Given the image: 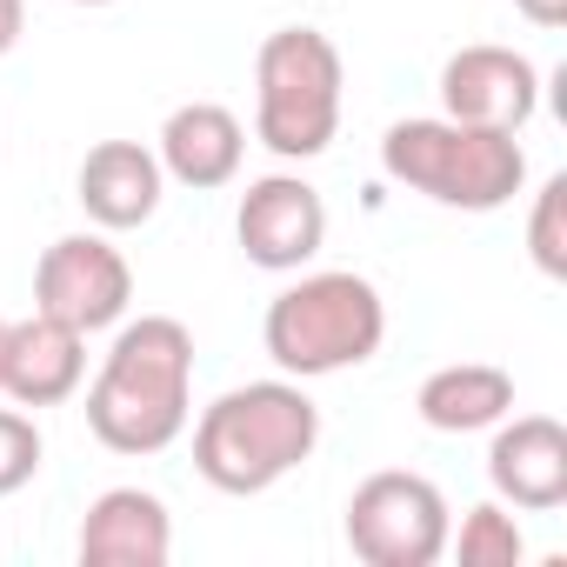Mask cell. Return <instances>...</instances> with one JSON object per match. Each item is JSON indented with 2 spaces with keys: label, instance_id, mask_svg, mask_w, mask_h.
Returning a JSON list of instances; mask_svg holds the SVG:
<instances>
[{
  "label": "cell",
  "instance_id": "7",
  "mask_svg": "<svg viewBox=\"0 0 567 567\" xmlns=\"http://www.w3.org/2000/svg\"><path fill=\"white\" fill-rule=\"evenodd\" d=\"M127 301H134V267L107 234H61L34 267V308L81 334L121 328Z\"/></svg>",
  "mask_w": 567,
  "mask_h": 567
},
{
  "label": "cell",
  "instance_id": "1",
  "mask_svg": "<svg viewBox=\"0 0 567 567\" xmlns=\"http://www.w3.org/2000/svg\"><path fill=\"white\" fill-rule=\"evenodd\" d=\"M194 414V334L174 315H141L114 334L94 388L87 427L107 454H161Z\"/></svg>",
  "mask_w": 567,
  "mask_h": 567
},
{
  "label": "cell",
  "instance_id": "19",
  "mask_svg": "<svg viewBox=\"0 0 567 567\" xmlns=\"http://www.w3.org/2000/svg\"><path fill=\"white\" fill-rule=\"evenodd\" d=\"M21 28H28V8H21V0H0V54H14Z\"/></svg>",
  "mask_w": 567,
  "mask_h": 567
},
{
  "label": "cell",
  "instance_id": "4",
  "mask_svg": "<svg viewBox=\"0 0 567 567\" xmlns=\"http://www.w3.org/2000/svg\"><path fill=\"white\" fill-rule=\"evenodd\" d=\"M381 167H388V181H401V187H414L441 207H461V214H494L527 181V154H520L514 134L467 127V121H447V114L394 121L388 141H381Z\"/></svg>",
  "mask_w": 567,
  "mask_h": 567
},
{
  "label": "cell",
  "instance_id": "2",
  "mask_svg": "<svg viewBox=\"0 0 567 567\" xmlns=\"http://www.w3.org/2000/svg\"><path fill=\"white\" fill-rule=\"evenodd\" d=\"M321 447V408L301 381L227 388L194 421V467L220 494H267Z\"/></svg>",
  "mask_w": 567,
  "mask_h": 567
},
{
  "label": "cell",
  "instance_id": "9",
  "mask_svg": "<svg viewBox=\"0 0 567 567\" xmlns=\"http://www.w3.org/2000/svg\"><path fill=\"white\" fill-rule=\"evenodd\" d=\"M441 107H447V121L520 134L534 121V107H540V68L527 54H514V48L474 41V48L447 54V68H441Z\"/></svg>",
  "mask_w": 567,
  "mask_h": 567
},
{
  "label": "cell",
  "instance_id": "17",
  "mask_svg": "<svg viewBox=\"0 0 567 567\" xmlns=\"http://www.w3.org/2000/svg\"><path fill=\"white\" fill-rule=\"evenodd\" d=\"M527 254L547 280H567V174L540 181L534 214H527Z\"/></svg>",
  "mask_w": 567,
  "mask_h": 567
},
{
  "label": "cell",
  "instance_id": "15",
  "mask_svg": "<svg viewBox=\"0 0 567 567\" xmlns=\"http://www.w3.org/2000/svg\"><path fill=\"white\" fill-rule=\"evenodd\" d=\"M414 414L434 427V434H481L494 421L514 414V374L507 368H487V361H454V368H434L414 394Z\"/></svg>",
  "mask_w": 567,
  "mask_h": 567
},
{
  "label": "cell",
  "instance_id": "6",
  "mask_svg": "<svg viewBox=\"0 0 567 567\" xmlns=\"http://www.w3.org/2000/svg\"><path fill=\"white\" fill-rule=\"evenodd\" d=\"M447 534H454L447 494L427 474L388 467L368 474L348 501V547L368 567H434L447 554Z\"/></svg>",
  "mask_w": 567,
  "mask_h": 567
},
{
  "label": "cell",
  "instance_id": "16",
  "mask_svg": "<svg viewBox=\"0 0 567 567\" xmlns=\"http://www.w3.org/2000/svg\"><path fill=\"white\" fill-rule=\"evenodd\" d=\"M447 547L461 554V567H514L527 554L520 520L507 514V501H481L461 514V534H447Z\"/></svg>",
  "mask_w": 567,
  "mask_h": 567
},
{
  "label": "cell",
  "instance_id": "8",
  "mask_svg": "<svg viewBox=\"0 0 567 567\" xmlns=\"http://www.w3.org/2000/svg\"><path fill=\"white\" fill-rule=\"evenodd\" d=\"M234 234H240V254L254 267H267V274H301L328 247V200L301 174H260L240 194Z\"/></svg>",
  "mask_w": 567,
  "mask_h": 567
},
{
  "label": "cell",
  "instance_id": "18",
  "mask_svg": "<svg viewBox=\"0 0 567 567\" xmlns=\"http://www.w3.org/2000/svg\"><path fill=\"white\" fill-rule=\"evenodd\" d=\"M41 474V427L21 408H0V501L21 494Z\"/></svg>",
  "mask_w": 567,
  "mask_h": 567
},
{
  "label": "cell",
  "instance_id": "5",
  "mask_svg": "<svg viewBox=\"0 0 567 567\" xmlns=\"http://www.w3.org/2000/svg\"><path fill=\"white\" fill-rule=\"evenodd\" d=\"M341 48L315 28H280L254 54V141L280 161H315L341 134Z\"/></svg>",
  "mask_w": 567,
  "mask_h": 567
},
{
  "label": "cell",
  "instance_id": "14",
  "mask_svg": "<svg viewBox=\"0 0 567 567\" xmlns=\"http://www.w3.org/2000/svg\"><path fill=\"white\" fill-rule=\"evenodd\" d=\"M161 174L207 194V187H227L247 161V127L220 107V101H187L161 121Z\"/></svg>",
  "mask_w": 567,
  "mask_h": 567
},
{
  "label": "cell",
  "instance_id": "12",
  "mask_svg": "<svg viewBox=\"0 0 567 567\" xmlns=\"http://www.w3.org/2000/svg\"><path fill=\"white\" fill-rule=\"evenodd\" d=\"M74 187H81V207L101 234H127V227H147L161 214L167 174H161V154L141 141H101V147H87Z\"/></svg>",
  "mask_w": 567,
  "mask_h": 567
},
{
  "label": "cell",
  "instance_id": "11",
  "mask_svg": "<svg viewBox=\"0 0 567 567\" xmlns=\"http://www.w3.org/2000/svg\"><path fill=\"white\" fill-rule=\"evenodd\" d=\"M487 481L520 514H554L567 501V427L554 414H514L494 421Z\"/></svg>",
  "mask_w": 567,
  "mask_h": 567
},
{
  "label": "cell",
  "instance_id": "20",
  "mask_svg": "<svg viewBox=\"0 0 567 567\" xmlns=\"http://www.w3.org/2000/svg\"><path fill=\"white\" fill-rule=\"evenodd\" d=\"M514 8H520L534 28H560V21H567V0H514Z\"/></svg>",
  "mask_w": 567,
  "mask_h": 567
},
{
  "label": "cell",
  "instance_id": "10",
  "mask_svg": "<svg viewBox=\"0 0 567 567\" xmlns=\"http://www.w3.org/2000/svg\"><path fill=\"white\" fill-rule=\"evenodd\" d=\"M87 381V334L54 321V315H28L8 321V348H0V394L14 408H61L74 401Z\"/></svg>",
  "mask_w": 567,
  "mask_h": 567
},
{
  "label": "cell",
  "instance_id": "21",
  "mask_svg": "<svg viewBox=\"0 0 567 567\" xmlns=\"http://www.w3.org/2000/svg\"><path fill=\"white\" fill-rule=\"evenodd\" d=\"M74 8H114V0H74Z\"/></svg>",
  "mask_w": 567,
  "mask_h": 567
},
{
  "label": "cell",
  "instance_id": "3",
  "mask_svg": "<svg viewBox=\"0 0 567 567\" xmlns=\"http://www.w3.org/2000/svg\"><path fill=\"white\" fill-rule=\"evenodd\" d=\"M260 341L288 381H321V374H341V368H361L381 354L388 301L368 274H348V267L301 274L295 288H280L267 301Z\"/></svg>",
  "mask_w": 567,
  "mask_h": 567
},
{
  "label": "cell",
  "instance_id": "22",
  "mask_svg": "<svg viewBox=\"0 0 567 567\" xmlns=\"http://www.w3.org/2000/svg\"><path fill=\"white\" fill-rule=\"evenodd\" d=\"M0 348H8V321H0Z\"/></svg>",
  "mask_w": 567,
  "mask_h": 567
},
{
  "label": "cell",
  "instance_id": "13",
  "mask_svg": "<svg viewBox=\"0 0 567 567\" xmlns=\"http://www.w3.org/2000/svg\"><path fill=\"white\" fill-rule=\"evenodd\" d=\"M167 554H174V514L147 487H107L81 520L87 567H167Z\"/></svg>",
  "mask_w": 567,
  "mask_h": 567
}]
</instances>
